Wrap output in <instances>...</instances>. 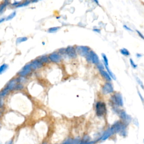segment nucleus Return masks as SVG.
Returning a JSON list of instances; mask_svg holds the SVG:
<instances>
[{"instance_id": "obj_10", "label": "nucleus", "mask_w": 144, "mask_h": 144, "mask_svg": "<svg viewBox=\"0 0 144 144\" xmlns=\"http://www.w3.org/2000/svg\"><path fill=\"white\" fill-rule=\"evenodd\" d=\"M119 116L120 118L123 120V123L127 124L131 120V118L126 114V112L124 111H121L119 112Z\"/></svg>"}, {"instance_id": "obj_21", "label": "nucleus", "mask_w": 144, "mask_h": 144, "mask_svg": "<svg viewBox=\"0 0 144 144\" xmlns=\"http://www.w3.org/2000/svg\"><path fill=\"white\" fill-rule=\"evenodd\" d=\"M94 52L93 51H90L88 53L87 56H86L87 58V60L88 61V62H92V55H93Z\"/></svg>"}, {"instance_id": "obj_42", "label": "nucleus", "mask_w": 144, "mask_h": 144, "mask_svg": "<svg viewBox=\"0 0 144 144\" xmlns=\"http://www.w3.org/2000/svg\"><path fill=\"white\" fill-rule=\"evenodd\" d=\"M94 2H96V3L98 4V5H99V4H98V1H94Z\"/></svg>"}, {"instance_id": "obj_31", "label": "nucleus", "mask_w": 144, "mask_h": 144, "mask_svg": "<svg viewBox=\"0 0 144 144\" xmlns=\"http://www.w3.org/2000/svg\"><path fill=\"white\" fill-rule=\"evenodd\" d=\"M97 67L99 69V70H104V66L101 64V63L99 62L98 64H97Z\"/></svg>"}, {"instance_id": "obj_7", "label": "nucleus", "mask_w": 144, "mask_h": 144, "mask_svg": "<svg viewBox=\"0 0 144 144\" xmlns=\"http://www.w3.org/2000/svg\"><path fill=\"white\" fill-rule=\"evenodd\" d=\"M65 53L69 57L71 58H75L76 56V48L73 46H68L65 49Z\"/></svg>"}, {"instance_id": "obj_29", "label": "nucleus", "mask_w": 144, "mask_h": 144, "mask_svg": "<svg viewBox=\"0 0 144 144\" xmlns=\"http://www.w3.org/2000/svg\"><path fill=\"white\" fill-rule=\"evenodd\" d=\"M136 80H137V82L138 83V84H140V87L142 88L143 90H144V86L143 84V83L142 82V81L140 80V79L138 78H136Z\"/></svg>"}, {"instance_id": "obj_27", "label": "nucleus", "mask_w": 144, "mask_h": 144, "mask_svg": "<svg viewBox=\"0 0 144 144\" xmlns=\"http://www.w3.org/2000/svg\"><path fill=\"white\" fill-rule=\"evenodd\" d=\"M102 56L104 59V65H106V66H108V60L107 56H106V55H105L104 54H102Z\"/></svg>"}, {"instance_id": "obj_24", "label": "nucleus", "mask_w": 144, "mask_h": 144, "mask_svg": "<svg viewBox=\"0 0 144 144\" xmlns=\"http://www.w3.org/2000/svg\"><path fill=\"white\" fill-rule=\"evenodd\" d=\"M8 91H9V90L6 87L1 92H0V97L2 98V97H4V96H6L8 92Z\"/></svg>"}, {"instance_id": "obj_44", "label": "nucleus", "mask_w": 144, "mask_h": 144, "mask_svg": "<svg viewBox=\"0 0 144 144\" xmlns=\"http://www.w3.org/2000/svg\"><path fill=\"white\" fill-rule=\"evenodd\" d=\"M0 105H1V101H0Z\"/></svg>"}, {"instance_id": "obj_22", "label": "nucleus", "mask_w": 144, "mask_h": 144, "mask_svg": "<svg viewBox=\"0 0 144 144\" xmlns=\"http://www.w3.org/2000/svg\"><path fill=\"white\" fill-rule=\"evenodd\" d=\"M27 40H28V38L27 37H19L16 40V44H20V43H22L23 42H26Z\"/></svg>"}, {"instance_id": "obj_34", "label": "nucleus", "mask_w": 144, "mask_h": 144, "mask_svg": "<svg viewBox=\"0 0 144 144\" xmlns=\"http://www.w3.org/2000/svg\"><path fill=\"white\" fill-rule=\"evenodd\" d=\"M136 32H137V34H138L140 37L142 38V39L144 40V36L142 34L141 32H140L138 30H136Z\"/></svg>"}, {"instance_id": "obj_14", "label": "nucleus", "mask_w": 144, "mask_h": 144, "mask_svg": "<svg viewBox=\"0 0 144 144\" xmlns=\"http://www.w3.org/2000/svg\"><path fill=\"white\" fill-rule=\"evenodd\" d=\"M100 74H101V76H102L107 81H112V78L110 77V76H109V74H108V73L107 72L104 71V70H100Z\"/></svg>"}, {"instance_id": "obj_43", "label": "nucleus", "mask_w": 144, "mask_h": 144, "mask_svg": "<svg viewBox=\"0 0 144 144\" xmlns=\"http://www.w3.org/2000/svg\"><path fill=\"white\" fill-rule=\"evenodd\" d=\"M42 144H47L46 142H44V143H43Z\"/></svg>"}, {"instance_id": "obj_17", "label": "nucleus", "mask_w": 144, "mask_h": 144, "mask_svg": "<svg viewBox=\"0 0 144 144\" xmlns=\"http://www.w3.org/2000/svg\"><path fill=\"white\" fill-rule=\"evenodd\" d=\"M120 53L124 56H128L130 55V52L127 48H122L120 50Z\"/></svg>"}, {"instance_id": "obj_30", "label": "nucleus", "mask_w": 144, "mask_h": 144, "mask_svg": "<svg viewBox=\"0 0 144 144\" xmlns=\"http://www.w3.org/2000/svg\"><path fill=\"white\" fill-rule=\"evenodd\" d=\"M130 65H131V66H132V67L133 68L136 69V68L137 67V65L136 64H134V60H133L132 59H131V58H130Z\"/></svg>"}, {"instance_id": "obj_45", "label": "nucleus", "mask_w": 144, "mask_h": 144, "mask_svg": "<svg viewBox=\"0 0 144 144\" xmlns=\"http://www.w3.org/2000/svg\"></svg>"}, {"instance_id": "obj_9", "label": "nucleus", "mask_w": 144, "mask_h": 144, "mask_svg": "<svg viewBox=\"0 0 144 144\" xmlns=\"http://www.w3.org/2000/svg\"><path fill=\"white\" fill-rule=\"evenodd\" d=\"M48 58L51 61V62L58 63L61 60H62V57H61V56L58 53L54 52L50 55Z\"/></svg>"}, {"instance_id": "obj_12", "label": "nucleus", "mask_w": 144, "mask_h": 144, "mask_svg": "<svg viewBox=\"0 0 144 144\" xmlns=\"http://www.w3.org/2000/svg\"><path fill=\"white\" fill-rule=\"evenodd\" d=\"M112 134H113V133H112V131L110 128H109V129H108L106 130L104 134H103L102 136H101V138L99 140H101V141H105V140H107L110 136H111L112 135Z\"/></svg>"}, {"instance_id": "obj_28", "label": "nucleus", "mask_w": 144, "mask_h": 144, "mask_svg": "<svg viewBox=\"0 0 144 144\" xmlns=\"http://www.w3.org/2000/svg\"><path fill=\"white\" fill-rule=\"evenodd\" d=\"M96 142L94 141H87V142H83L81 141L80 140V144H95Z\"/></svg>"}, {"instance_id": "obj_4", "label": "nucleus", "mask_w": 144, "mask_h": 144, "mask_svg": "<svg viewBox=\"0 0 144 144\" xmlns=\"http://www.w3.org/2000/svg\"><path fill=\"white\" fill-rule=\"evenodd\" d=\"M76 52H77L80 55L82 56H86L90 51V48L87 46H76Z\"/></svg>"}, {"instance_id": "obj_41", "label": "nucleus", "mask_w": 144, "mask_h": 144, "mask_svg": "<svg viewBox=\"0 0 144 144\" xmlns=\"http://www.w3.org/2000/svg\"><path fill=\"white\" fill-rule=\"evenodd\" d=\"M12 141L11 140V141H8L6 144H12Z\"/></svg>"}, {"instance_id": "obj_25", "label": "nucleus", "mask_w": 144, "mask_h": 144, "mask_svg": "<svg viewBox=\"0 0 144 144\" xmlns=\"http://www.w3.org/2000/svg\"><path fill=\"white\" fill-rule=\"evenodd\" d=\"M31 2L30 1H24L23 3L22 4H20L19 5H18L16 6V8H22V7H24V6H26L27 5H28V4H30Z\"/></svg>"}, {"instance_id": "obj_18", "label": "nucleus", "mask_w": 144, "mask_h": 144, "mask_svg": "<svg viewBox=\"0 0 144 144\" xmlns=\"http://www.w3.org/2000/svg\"><path fill=\"white\" fill-rule=\"evenodd\" d=\"M38 59H39L42 63H46V62H48L49 58L47 56L43 55V56H40V57L38 58Z\"/></svg>"}, {"instance_id": "obj_6", "label": "nucleus", "mask_w": 144, "mask_h": 144, "mask_svg": "<svg viewBox=\"0 0 144 144\" xmlns=\"http://www.w3.org/2000/svg\"><path fill=\"white\" fill-rule=\"evenodd\" d=\"M102 91L104 94L112 93V92H114L113 87H112V86L111 83L109 82H107L104 85V86L102 88Z\"/></svg>"}, {"instance_id": "obj_3", "label": "nucleus", "mask_w": 144, "mask_h": 144, "mask_svg": "<svg viewBox=\"0 0 144 144\" xmlns=\"http://www.w3.org/2000/svg\"><path fill=\"white\" fill-rule=\"evenodd\" d=\"M112 101L114 104H116L119 106H122L123 105V98L121 94L119 93L114 94L112 96Z\"/></svg>"}, {"instance_id": "obj_32", "label": "nucleus", "mask_w": 144, "mask_h": 144, "mask_svg": "<svg viewBox=\"0 0 144 144\" xmlns=\"http://www.w3.org/2000/svg\"><path fill=\"white\" fill-rule=\"evenodd\" d=\"M22 88H23V86H22V85L20 84H18L15 86V87L14 89L15 90H21Z\"/></svg>"}, {"instance_id": "obj_5", "label": "nucleus", "mask_w": 144, "mask_h": 144, "mask_svg": "<svg viewBox=\"0 0 144 144\" xmlns=\"http://www.w3.org/2000/svg\"><path fill=\"white\" fill-rule=\"evenodd\" d=\"M31 72V68L30 65V63L25 65V66L22 68V70L19 72L18 73V74L20 76H22V77H24V76H26V75H28V74H29Z\"/></svg>"}, {"instance_id": "obj_33", "label": "nucleus", "mask_w": 144, "mask_h": 144, "mask_svg": "<svg viewBox=\"0 0 144 144\" xmlns=\"http://www.w3.org/2000/svg\"><path fill=\"white\" fill-rule=\"evenodd\" d=\"M16 82H22L25 80V78L22 76H20V77L16 79Z\"/></svg>"}, {"instance_id": "obj_8", "label": "nucleus", "mask_w": 144, "mask_h": 144, "mask_svg": "<svg viewBox=\"0 0 144 144\" xmlns=\"http://www.w3.org/2000/svg\"><path fill=\"white\" fill-rule=\"evenodd\" d=\"M30 65L31 69L36 70L38 68H40L43 66V63L38 58H37L33 60L30 63Z\"/></svg>"}, {"instance_id": "obj_36", "label": "nucleus", "mask_w": 144, "mask_h": 144, "mask_svg": "<svg viewBox=\"0 0 144 144\" xmlns=\"http://www.w3.org/2000/svg\"><path fill=\"white\" fill-rule=\"evenodd\" d=\"M20 3V1H14V3L12 4V5L17 6L18 5H19Z\"/></svg>"}, {"instance_id": "obj_16", "label": "nucleus", "mask_w": 144, "mask_h": 144, "mask_svg": "<svg viewBox=\"0 0 144 144\" xmlns=\"http://www.w3.org/2000/svg\"><path fill=\"white\" fill-rule=\"evenodd\" d=\"M9 4V2L8 1H4L3 4H0V14H2L6 6Z\"/></svg>"}, {"instance_id": "obj_39", "label": "nucleus", "mask_w": 144, "mask_h": 144, "mask_svg": "<svg viewBox=\"0 0 144 144\" xmlns=\"http://www.w3.org/2000/svg\"><path fill=\"white\" fill-rule=\"evenodd\" d=\"M136 56H137V57H138V58H140L142 56V55H141V54H136Z\"/></svg>"}, {"instance_id": "obj_13", "label": "nucleus", "mask_w": 144, "mask_h": 144, "mask_svg": "<svg viewBox=\"0 0 144 144\" xmlns=\"http://www.w3.org/2000/svg\"><path fill=\"white\" fill-rule=\"evenodd\" d=\"M16 83V80H11L10 82H8L6 88L9 90V91H10V90H12L15 87Z\"/></svg>"}, {"instance_id": "obj_26", "label": "nucleus", "mask_w": 144, "mask_h": 144, "mask_svg": "<svg viewBox=\"0 0 144 144\" xmlns=\"http://www.w3.org/2000/svg\"><path fill=\"white\" fill-rule=\"evenodd\" d=\"M15 15H16V12H15V11H14L13 12L11 13V14L9 15L6 18V20H11V19H13V18L15 16Z\"/></svg>"}, {"instance_id": "obj_20", "label": "nucleus", "mask_w": 144, "mask_h": 144, "mask_svg": "<svg viewBox=\"0 0 144 144\" xmlns=\"http://www.w3.org/2000/svg\"><path fill=\"white\" fill-rule=\"evenodd\" d=\"M105 66L106 68V69H107V72H108V74H109V76H110V77H111V78L112 79H113V80H116V76H114V74L112 73V71L110 70L109 69V67H108V66H106V65H105Z\"/></svg>"}, {"instance_id": "obj_1", "label": "nucleus", "mask_w": 144, "mask_h": 144, "mask_svg": "<svg viewBox=\"0 0 144 144\" xmlns=\"http://www.w3.org/2000/svg\"><path fill=\"white\" fill-rule=\"evenodd\" d=\"M126 127H127L126 124L122 122L117 121L110 127V129H111L113 134H116V133H120L121 136H125L127 134V132L126 131Z\"/></svg>"}, {"instance_id": "obj_15", "label": "nucleus", "mask_w": 144, "mask_h": 144, "mask_svg": "<svg viewBox=\"0 0 144 144\" xmlns=\"http://www.w3.org/2000/svg\"><path fill=\"white\" fill-rule=\"evenodd\" d=\"M92 62L94 63V64H98L99 63V58L98 56L96 55V54L94 52L93 55H92Z\"/></svg>"}, {"instance_id": "obj_38", "label": "nucleus", "mask_w": 144, "mask_h": 144, "mask_svg": "<svg viewBox=\"0 0 144 144\" xmlns=\"http://www.w3.org/2000/svg\"><path fill=\"white\" fill-rule=\"evenodd\" d=\"M138 94H139V96H140V97L141 98V100L143 101V102H144V98H142V97L141 96V94H140V92H138Z\"/></svg>"}, {"instance_id": "obj_23", "label": "nucleus", "mask_w": 144, "mask_h": 144, "mask_svg": "<svg viewBox=\"0 0 144 144\" xmlns=\"http://www.w3.org/2000/svg\"><path fill=\"white\" fill-rule=\"evenodd\" d=\"M60 29L59 26H56V27H52V28H49L48 29V33H54L56 32V31H58V29Z\"/></svg>"}, {"instance_id": "obj_11", "label": "nucleus", "mask_w": 144, "mask_h": 144, "mask_svg": "<svg viewBox=\"0 0 144 144\" xmlns=\"http://www.w3.org/2000/svg\"><path fill=\"white\" fill-rule=\"evenodd\" d=\"M80 138H68L63 142L62 144H80Z\"/></svg>"}, {"instance_id": "obj_40", "label": "nucleus", "mask_w": 144, "mask_h": 144, "mask_svg": "<svg viewBox=\"0 0 144 144\" xmlns=\"http://www.w3.org/2000/svg\"><path fill=\"white\" fill-rule=\"evenodd\" d=\"M94 31H95L96 32H98V33L100 32V29H94Z\"/></svg>"}, {"instance_id": "obj_35", "label": "nucleus", "mask_w": 144, "mask_h": 144, "mask_svg": "<svg viewBox=\"0 0 144 144\" xmlns=\"http://www.w3.org/2000/svg\"><path fill=\"white\" fill-rule=\"evenodd\" d=\"M123 27H124V28H125L127 30L132 32V29H130V28H129V27H128L127 26H126V25H124V26H123Z\"/></svg>"}, {"instance_id": "obj_37", "label": "nucleus", "mask_w": 144, "mask_h": 144, "mask_svg": "<svg viewBox=\"0 0 144 144\" xmlns=\"http://www.w3.org/2000/svg\"><path fill=\"white\" fill-rule=\"evenodd\" d=\"M5 20H6V19H5V18H0V24L2 23V22H4Z\"/></svg>"}, {"instance_id": "obj_19", "label": "nucleus", "mask_w": 144, "mask_h": 144, "mask_svg": "<svg viewBox=\"0 0 144 144\" xmlns=\"http://www.w3.org/2000/svg\"><path fill=\"white\" fill-rule=\"evenodd\" d=\"M8 65L6 64H2L1 66H0V74H1L4 73V72L6 70V69H8Z\"/></svg>"}, {"instance_id": "obj_2", "label": "nucleus", "mask_w": 144, "mask_h": 144, "mask_svg": "<svg viewBox=\"0 0 144 144\" xmlns=\"http://www.w3.org/2000/svg\"><path fill=\"white\" fill-rule=\"evenodd\" d=\"M95 108L96 115L98 116H103L106 112V105L104 102H101V101L96 102Z\"/></svg>"}]
</instances>
